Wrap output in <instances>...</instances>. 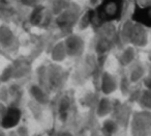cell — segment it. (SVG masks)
Masks as SVG:
<instances>
[{
	"label": "cell",
	"instance_id": "cell-1",
	"mask_svg": "<svg viewBox=\"0 0 151 136\" xmlns=\"http://www.w3.org/2000/svg\"><path fill=\"white\" fill-rule=\"evenodd\" d=\"M123 1L122 0H104L99 9V17L101 21H112L120 17Z\"/></svg>",
	"mask_w": 151,
	"mask_h": 136
},
{
	"label": "cell",
	"instance_id": "cell-2",
	"mask_svg": "<svg viewBox=\"0 0 151 136\" xmlns=\"http://www.w3.org/2000/svg\"><path fill=\"white\" fill-rule=\"evenodd\" d=\"M150 119L149 115H137L132 121V136H149Z\"/></svg>",
	"mask_w": 151,
	"mask_h": 136
},
{
	"label": "cell",
	"instance_id": "cell-3",
	"mask_svg": "<svg viewBox=\"0 0 151 136\" xmlns=\"http://www.w3.org/2000/svg\"><path fill=\"white\" fill-rule=\"evenodd\" d=\"M21 119V111L20 109L16 108V107H11L6 110L2 117H1V121H0V126L5 130L13 129L16 128L20 123Z\"/></svg>",
	"mask_w": 151,
	"mask_h": 136
},
{
	"label": "cell",
	"instance_id": "cell-4",
	"mask_svg": "<svg viewBox=\"0 0 151 136\" xmlns=\"http://www.w3.org/2000/svg\"><path fill=\"white\" fill-rule=\"evenodd\" d=\"M134 19L137 21H141L145 23V21H150V9H141V11H137L134 13Z\"/></svg>",
	"mask_w": 151,
	"mask_h": 136
},
{
	"label": "cell",
	"instance_id": "cell-5",
	"mask_svg": "<svg viewBox=\"0 0 151 136\" xmlns=\"http://www.w3.org/2000/svg\"><path fill=\"white\" fill-rule=\"evenodd\" d=\"M117 128H118L117 124L113 121H105L103 126V130H104V132H105V134H107V135H109V136L113 135L116 132V130H117Z\"/></svg>",
	"mask_w": 151,
	"mask_h": 136
},
{
	"label": "cell",
	"instance_id": "cell-6",
	"mask_svg": "<svg viewBox=\"0 0 151 136\" xmlns=\"http://www.w3.org/2000/svg\"><path fill=\"white\" fill-rule=\"evenodd\" d=\"M69 108V103L67 100H62L61 101L60 107H59V113H60V117L62 121H64L67 116V111H68Z\"/></svg>",
	"mask_w": 151,
	"mask_h": 136
},
{
	"label": "cell",
	"instance_id": "cell-7",
	"mask_svg": "<svg viewBox=\"0 0 151 136\" xmlns=\"http://www.w3.org/2000/svg\"><path fill=\"white\" fill-rule=\"evenodd\" d=\"M17 129H16V132L18 133L19 136H30V130L28 127L24 125H18Z\"/></svg>",
	"mask_w": 151,
	"mask_h": 136
},
{
	"label": "cell",
	"instance_id": "cell-8",
	"mask_svg": "<svg viewBox=\"0 0 151 136\" xmlns=\"http://www.w3.org/2000/svg\"><path fill=\"white\" fill-rule=\"evenodd\" d=\"M110 109H111V107H110L109 103L107 102V101H103L101 104V106H99V114L101 115V116H104V115H106L108 112L110 111Z\"/></svg>",
	"mask_w": 151,
	"mask_h": 136
},
{
	"label": "cell",
	"instance_id": "cell-9",
	"mask_svg": "<svg viewBox=\"0 0 151 136\" xmlns=\"http://www.w3.org/2000/svg\"><path fill=\"white\" fill-rule=\"evenodd\" d=\"M6 135L7 136H19V135H18L17 132H16V130L14 129V128H13V129H9V132L6 133Z\"/></svg>",
	"mask_w": 151,
	"mask_h": 136
},
{
	"label": "cell",
	"instance_id": "cell-10",
	"mask_svg": "<svg viewBox=\"0 0 151 136\" xmlns=\"http://www.w3.org/2000/svg\"><path fill=\"white\" fill-rule=\"evenodd\" d=\"M58 136H73V134H70L69 132H62V133H60Z\"/></svg>",
	"mask_w": 151,
	"mask_h": 136
},
{
	"label": "cell",
	"instance_id": "cell-11",
	"mask_svg": "<svg viewBox=\"0 0 151 136\" xmlns=\"http://www.w3.org/2000/svg\"><path fill=\"white\" fill-rule=\"evenodd\" d=\"M0 136H7L4 131H0Z\"/></svg>",
	"mask_w": 151,
	"mask_h": 136
},
{
	"label": "cell",
	"instance_id": "cell-12",
	"mask_svg": "<svg viewBox=\"0 0 151 136\" xmlns=\"http://www.w3.org/2000/svg\"><path fill=\"white\" fill-rule=\"evenodd\" d=\"M81 136H87V135H81Z\"/></svg>",
	"mask_w": 151,
	"mask_h": 136
}]
</instances>
